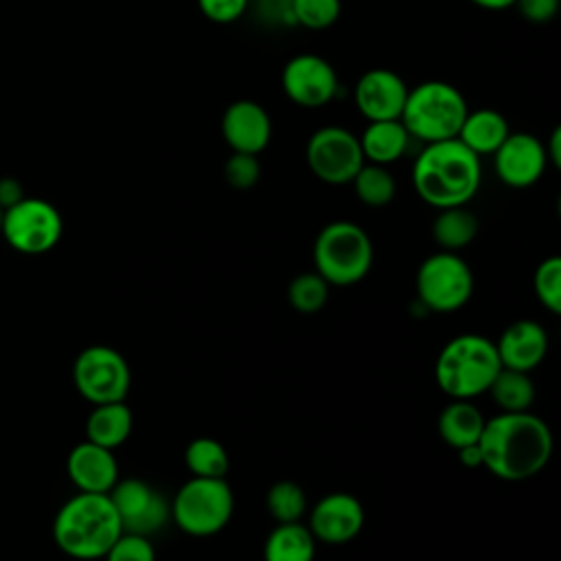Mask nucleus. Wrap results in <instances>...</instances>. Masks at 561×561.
<instances>
[{"label": "nucleus", "instance_id": "f257e3e1", "mask_svg": "<svg viewBox=\"0 0 561 561\" xmlns=\"http://www.w3.org/2000/svg\"><path fill=\"white\" fill-rule=\"evenodd\" d=\"M478 447L482 467L500 480L519 482L539 473L552 456L548 423L526 412H500L484 421Z\"/></svg>", "mask_w": 561, "mask_h": 561}, {"label": "nucleus", "instance_id": "f03ea898", "mask_svg": "<svg viewBox=\"0 0 561 561\" xmlns=\"http://www.w3.org/2000/svg\"><path fill=\"white\" fill-rule=\"evenodd\" d=\"M482 184V162L458 138L427 142L412 162L414 193L432 208L467 206Z\"/></svg>", "mask_w": 561, "mask_h": 561}, {"label": "nucleus", "instance_id": "7ed1b4c3", "mask_svg": "<svg viewBox=\"0 0 561 561\" xmlns=\"http://www.w3.org/2000/svg\"><path fill=\"white\" fill-rule=\"evenodd\" d=\"M121 533V519L107 493L77 491L53 519L57 548L77 561L103 559Z\"/></svg>", "mask_w": 561, "mask_h": 561}, {"label": "nucleus", "instance_id": "20e7f679", "mask_svg": "<svg viewBox=\"0 0 561 561\" xmlns=\"http://www.w3.org/2000/svg\"><path fill=\"white\" fill-rule=\"evenodd\" d=\"M500 368L495 342L478 333H462L440 348L434 377L449 399L473 401L489 390Z\"/></svg>", "mask_w": 561, "mask_h": 561}, {"label": "nucleus", "instance_id": "39448f33", "mask_svg": "<svg viewBox=\"0 0 561 561\" xmlns=\"http://www.w3.org/2000/svg\"><path fill=\"white\" fill-rule=\"evenodd\" d=\"M467 112V101L456 85L430 79L414 88H408L405 105L399 121L403 123L412 140L427 145L456 138Z\"/></svg>", "mask_w": 561, "mask_h": 561}, {"label": "nucleus", "instance_id": "423d86ee", "mask_svg": "<svg viewBox=\"0 0 561 561\" xmlns=\"http://www.w3.org/2000/svg\"><path fill=\"white\" fill-rule=\"evenodd\" d=\"M373 241L368 232L346 219L327 224L313 241L316 272L337 287L355 285L373 267Z\"/></svg>", "mask_w": 561, "mask_h": 561}, {"label": "nucleus", "instance_id": "0eeeda50", "mask_svg": "<svg viewBox=\"0 0 561 561\" xmlns=\"http://www.w3.org/2000/svg\"><path fill=\"white\" fill-rule=\"evenodd\" d=\"M234 511V493L226 478H188L171 500V522L191 537L224 530Z\"/></svg>", "mask_w": 561, "mask_h": 561}, {"label": "nucleus", "instance_id": "6e6552de", "mask_svg": "<svg viewBox=\"0 0 561 561\" xmlns=\"http://www.w3.org/2000/svg\"><path fill=\"white\" fill-rule=\"evenodd\" d=\"M416 296L430 311H458L473 296V272L458 252L438 250L416 270Z\"/></svg>", "mask_w": 561, "mask_h": 561}, {"label": "nucleus", "instance_id": "1a4fd4ad", "mask_svg": "<svg viewBox=\"0 0 561 561\" xmlns=\"http://www.w3.org/2000/svg\"><path fill=\"white\" fill-rule=\"evenodd\" d=\"M72 381L77 392L92 405L125 401L131 386V370L116 348L92 344L77 355Z\"/></svg>", "mask_w": 561, "mask_h": 561}, {"label": "nucleus", "instance_id": "9d476101", "mask_svg": "<svg viewBox=\"0 0 561 561\" xmlns=\"http://www.w3.org/2000/svg\"><path fill=\"white\" fill-rule=\"evenodd\" d=\"M0 234L15 252L44 254L59 243L64 219L50 202L24 195L4 210Z\"/></svg>", "mask_w": 561, "mask_h": 561}, {"label": "nucleus", "instance_id": "9b49d317", "mask_svg": "<svg viewBox=\"0 0 561 561\" xmlns=\"http://www.w3.org/2000/svg\"><path fill=\"white\" fill-rule=\"evenodd\" d=\"M305 160L309 171L324 184H351L359 167L364 164V153L359 138L340 125H324L316 129L305 147Z\"/></svg>", "mask_w": 561, "mask_h": 561}, {"label": "nucleus", "instance_id": "f8f14e48", "mask_svg": "<svg viewBox=\"0 0 561 561\" xmlns=\"http://www.w3.org/2000/svg\"><path fill=\"white\" fill-rule=\"evenodd\" d=\"M123 533L151 537L171 522V500L140 478H118L107 493Z\"/></svg>", "mask_w": 561, "mask_h": 561}, {"label": "nucleus", "instance_id": "ddd939ff", "mask_svg": "<svg viewBox=\"0 0 561 561\" xmlns=\"http://www.w3.org/2000/svg\"><path fill=\"white\" fill-rule=\"evenodd\" d=\"M280 88L294 105L318 110L335 101L340 94V79L324 57L316 53H298L283 66Z\"/></svg>", "mask_w": 561, "mask_h": 561}, {"label": "nucleus", "instance_id": "4468645a", "mask_svg": "<svg viewBox=\"0 0 561 561\" xmlns=\"http://www.w3.org/2000/svg\"><path fill=\"white\" fill-rule=\"evenodd\" d=\"M493 169L502 184L528 188L541 180L548 169L543 142L526 131H511L493 151Z\"/></svg>", "mask_w": 561, "mask_h": 561}, {"label": "nucleus", "instance_id": "2eb2a0df", "mask_svg": "<svg viewBox=\"0 0 561 561\" xmlns=\"http://www.w3.org/2000/svg\"><path fill=\"white\" fill-rule=\"evenodd\" d=\"M364 519V506L353 493L333 491L313 504L307 528L316 541L340 546L353 541L362 533Z\"/></svg>", "mask_w": 561, "mask_h": 561}, {"label": "nucleus", "instance_id": "dca6fc26", "mask_svg": "<svg viewBox=\"0 0 561 561\" xmlns=\"http://www.w3.org/2000/svg\"><path fill=\"white\" fill-rule=\"evenodd\" d=\"M405 96L408 83L399 72L390 68L366 70L353 88L355 107L366 121L399 118L405 105Z\"/></svg>", "mask_w": 561, "mask_h": 561}, {"label": "nucleus", "instance_id": "f3484780", "mask_svg": "<svg viewBox=\"0 0 561 561\" xmlns=\"http://www.w3.org/2000/svg\"><path fill=\"white\" fill-rule=\"evenodd\" d=\"M219 129L224 142L234 153L259 156L272 140V118L267 110L252 99L232 101L221 114Z\"/></svg>", "mask_w": 561, "mask_h": 561}, {"label": "nucleus", "instance_id": "a211bd4d", "mask_svg": "<svg viewBox=\"0 0 561 561\" xmlns=\"http://www.w3.org/2000/svg\"><path fill=\"white\" fill-rule=\"evenodd\" d=\"M70 482L81 493H110L118 482V465L114 451L96 443H77L66 460Z\"/></svg>", "mask_w": 561, "mask_h": 561}, {"label": "nucleus", "instance_id": "6ab92c4d", "mask_svg": "<svg viewBox=\"0 0 561 561\" xmlns=\"http://www.w3.org/2000/svg\"><path fill=\"white\" fill-rule=\"evenodd\" d=\"M495 351L502 368L530 373L548 353V333L537 320H515L502 331Z\"/></svg>", "mask_w": 561, "mask_h": 561}, {"label": "nucleus", "instance_id": "aec40b11", "mask_svg": "<svg viewBox=\"0 0 561 561\" xmlns=\"http://www.w3.org/2000/svg\"><path fill=\"white\" fill-rule=\"evenodd\" d=\"M359 138V147L364 153V162L388 167L397 160H401L410 145L412 136L403 127L399 118L392 121H368Z\"/></svg>", "mask_w": 561, "mask_h": 561}, {"label": "nucleus", "instance_id": "412c9836", "mask_svg": "<svg viewBox=\"0 0 561 561\" xmlns=\"http://www.w3.org/2000/svg\"><path fill=\"white\" fill-rule=\"evenodd\" d=\"M511 134L508 121L502 112L493 107H478L469 110L460 129H458V140L471 149L476 156H493V151L506 140Z\"/></svg>", "mask_w": 561, "mask_h": 561}, {"label": "nucleus", "instance_id": "4be33fe9", "mask_svg": "<svg viewBox=\"0 0 561 561\" xmlns=\"http://www.w3.org/2000/svg\"><path fill=\"white\" fill-rule=\"evenodd\" d=\"M131 427L134 416L125 401L99 403L85 419V440L114 451L129 438Z\"/></svg>", "mask_w": 561, "mask_h": 561}, {"label": "nucleus", "instance_id": "5701e85b", "mask_svg": "<svg viewBox=\"0 0 561 561\" xmlns=\"http://www.w3.org/2000/svg\"><path fill=\"white\" fill-rule=\"evenodd\" d=\"M482 412L469 399H451L438 414V434L445 445L451 449H460L467 445H476L480 440L484 427Z\"/></svg>", "mask_w": 561, "mask_h": 561}, {"label": "nucleus", "instance_id": "b1692460", "mask_svg": "<svg viewBox=\"0 0 561 561\" xmlns=\"http://www.w3.org/2000/svg\"><path fill=\"white\" fill-rule=\"evenodd\" d=\"M316 537L300 522L276 524L263 543V561H313Z\"/></svg>", "mask_w": 561, "mask_h": 561}, {"label": "nucleus", "instance_id": "393cba45", "mask_svg": "<svg viewBox=\"0 0 561 561\" xmlns=\"http://www.w3.org/2000/svg\"><path fill=\"white\" fill-rule=\"evenodd\" d=\"M478 234V217L467 206L440 208L432 221V237L440 250L458 252Z\"/></svg>", "mask_w": 561, "mask_h": 561}, {"label": "nucleus", "instance_id": "a878e982", "mask_svg": "<svg viewBox=\"0 0 561 561\" xmlns=\"http://www.w3.org/2000/svg\"><path fill=\"white\" fill-rule=\"evenodd\" d=\"M502 412H526L535 401V383L528 373L500 368L486 390Z\"/></svg>", "mask_w": 561, "mask_h": 561}, {"label": "nucleus", "instance_id": "bb28decb", "mask_svg": "<svg viewBox=\"0 0 561 561\" xmlns=\"http://www.w3.org/2000/svg\"><path fill=\"white\" fill-rule=\"evenodd\" d=\"M184 465L191 478H226V473L230 471V458L226 447L210 436L193 438L186 445Z\"/></svg>", "mask_w": 561, "mask_h": 561}, {"label": "nucleus", "instance_id": "cd10ccee", "mask_svg": "<svg viewBox=\"0 0 561 561\" xmlns=\"http://www.w3.org/2000/svg\"><path fill=\"white\" fill-rule=\"evenodd\" d=\"M351 184L357 199L370 208L388 206L397 193V182L388 171V167L373 164V162H364L355 173V178L351 180Z\"/></svg>", "mask_w": 561, "mask_h": 561}, {"label": "nucleus", "instance_id": "c85d7f7f", "mask_svg": "<svg viewBox=\"0 0 561 561\" xmlns=\"http://www.w3.org/2000/svg\"><path fill=\"white\" fill-rule=\"evenodd\" d=\"M265 506L276 524L300 522L307 511V495L298 482L278 480L270 486L265 495Z\"/></svg>", "mask_w": 561, "mask_h": 561}, {"label": "nucleus", "instance_id": "c756f323", "mask_svg": "<svg viewBox=\"0 0 561 561\" xmlns=\"http://www.w3.org/2000/svg\"><path fill=\"white\" fill-rule=\"evenodd\" d=\"M329 283L318 272L298 274L287 289L289 305L298 313H318L329 300Z\"/></svg>", "mask_w": 561, "mask_h": 561}, {"label": "nucleus", "instance_id": "7c9ffc66", "mask_svg": "<svg viewBox=\"0 0 561 561\" xmlns=\"http://www.w3.org/2000/svg\"><path fill=\"white\" fill-rule=\"evenodd\" d=\"M537 300L550 311L561 313V259L557 254L543 259L533 276Z\"/></svg>", "mask_w": 561, "mask_h": 561}, {"label": "nucleus", "instance_id": "2f4dec72", "mask_svg": "<svg viewBox=\"0 0 561 561\" xmlns=\"http://www.w3.org/2000/svg\"><path fill=\"white\" fill-rule=\"evenodd\" d=\"M342 0H294V18L298 26L309 31H324L337 22Z\"/></svg>", "mask_w": 561, "mask_h": 561}, {"label": "nucleus", "instance_id": "473e14b6", "mask_svg": "<svg viewBox=\"0 0 561 561\" xmlns=\"http://www.w3.org/2000/svg\"><path fill=\"white\" fill-rule=\"evenodd\" d=\"M224 178L237 191L252 188L261 178V162L259 156L252 153H230L224 162Z\"/></svg>", "mask_w": 561, "mask_h": 561}, {"label": "nucleus", "instance_id": "72a5a7b5", "mask_svg": "<svg viewBox=\"0 0 561 561\" xmlns=\"http://www.w3.org/2000/svg\"><path fill=\"white\" fill-rule=\"evenodd\" d=\"M105 561H156V548L149 537L121 533L103 557Z\"/></svg>", "mask_w": 561, "mask_h": 561}, {"label": "nucleus", "instance_id": "f704fd0d", "mask_svg": "<svg viewBox=\"0 0 561 561\" xmlns=\"http://www.w3.org/2000/svg\"><path fill=\"white\" fill-rule=\"evenodd\" d=\"M254 20L267 28H289L296 26L294 0H250Z\"/></svg>", "mask_w": 561, "mask_h": 561}, {"label": "nucleus", "instance_id": "c9c22d12", "mask_svg": "<svg viewBox=\"0 0 561 561\" xmlns=\"http://www.w3.org/2000/svg\"><path fill=\"white\" fill-rule=\"evenodd\" d=\"M202 15L215 24H232L250 9V0H197Z\"/></svg>", "mask_w": 561, "mask_h": 561}, {"label": "nucleus", "instance_id": "e433bc0d", "mask_svg": "<svg viewBox=\"0 0 561 561\" xmlns=\"http://www.w3.org/2000/svg\"><path fill=\"white\" fill-rule=\"evenodd\" d=\"M561 0H515V9L519 11V15L533 24H543L550 22L557 11H559Z\"/></svg>", "mask_w": 561, "mask_h": 561}, {"label": "nucleus", "instance_id": "4c0bfd02", "mask_svg": "<svg viewBox=\"0 0 561 561\" xmlns=\"http://www.w3.org/2000/svg\"><path fill=\"white\" fill-rule=\"evenodd\" d=\"M22 197H24V193H22V186H20L18 180H13V178H2L0 180V208L2 210L18 204Z\"/></svg>", "mask_w": 561, "mask_h": 561}, {"label": "nucleus", "instance_id": "58836bf2", "mask_svg": "<svg viewBox=\"0 0 561 561\" xmlns=\"http://www.w3.org/2000/svg\"><path fill=\"white\" fill-rule=\"evenodd\" d=\"M543 149H546V158H548V164L552 167H561V127H554L548 136V140L543 142Z\"/></svg>", "mask_w": 561, "mask_h": 561}, {"label": "nucleus", "instance_id": "ea45409f", "mask_svg": "<svg viewBox=\"0 0 561 561\" xmlns=\"http://www.w3.org/2000/svg\"><path fill=\"white\" fill-rule=\"evenodd\" d=\"M456 454H458L460 462H462L467 469H478V467H482V451H480L478 443H476V445L460 447V449H456Z\"/></svg>", "mask_w": 561, "mask_h": 561}, {"label": "nucleus", "instance_id": "a19ab883", "mask_svg": "<svg viewBox=\"0 0 561 561\" xmlns=\"http://www.w3.org/2000/svg\"><path fill=\"white\" fill-rule=\"evenodd\" d=\"M469 2L480 9H486V11H504L515 4V0H469Z\"/></svg>", "mask_w": 561, "mask_h": 561}, {"label": "nucleus", "instance_id": "79ce46f5", "mask_svg": "<svg viewBox=\"0 0 561 561\" xmlns=\"http://www.w3.org/2000/svg\"><path fill=\"white\" fill-rule=\"evenodd\" d=\"M2 217H4V210L0 208V230H2Z\"/></svg>", "mask_w": 561, "mask_h": 561}]
</instances>
